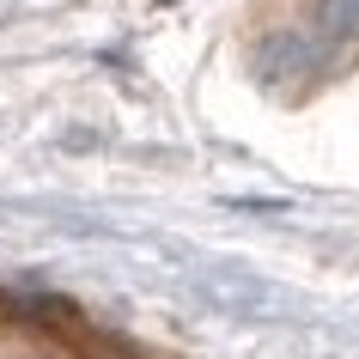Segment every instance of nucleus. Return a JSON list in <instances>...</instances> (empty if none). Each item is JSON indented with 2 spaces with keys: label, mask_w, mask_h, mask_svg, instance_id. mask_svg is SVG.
Instances as JSON below:
<instances>
[{
  "label": "nucleus",
  "mask_w": 359,
  "mask_h": 359,
  "mask_svg": "<svg viewBox=\"0 0 359 359\" xmlns=\"http://www.w3.org/2000/svg\"><path fill=\"white\" fill-rule=\"evenodd\" d=\"M250 67H256V79H262L268 92L299 97V92H311V86H317V74L329 67V55H323V43L304 37V31H274V37L256 43Z\"/></svg>",
  "instance_id": "1"
},
{
  "label": "nucleus",
  "mask_w": 359,
  "mask_h": 359,
  "mask_svg": "<svg viewBox=\"0 0 359 359\" xmlns=\"http://www.w3.org/2000/svg\"><path fill=\"white\" fill-rule=\"evenodd\" d=\"M317 25H323V37H359V0H317Z\"/></svg>",
  "instance_id": "2"
}]
</instances>
